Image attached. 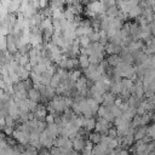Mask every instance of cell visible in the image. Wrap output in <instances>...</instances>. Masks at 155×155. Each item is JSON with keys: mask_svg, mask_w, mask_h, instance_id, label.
<instances>
[{"mask_svg": "<svg viewBox=\"0 0 155 155\" xmlns=\"http://www.w3.org/2000/svg\"><path fill=\"white\" fill-rule=\"evenodd\" d=\"M110 127V122L107 121L103 117H98L97 121H96V126H94V131L101 133V134H107L108 130Z\"/></svg>", "mask_w": 155, "mask_h": 155, "instance_id": "6da1fadb", "label": "cell"}, {"mask_svg": "<svg viewBox=\"0 0 155 155\" xmlns=\"http://www.w3.org/2000/svg\"><path fill=\"white\" fill-rule=\"evenodd\" d=\"M29 134H30V133L23 132V131H21V130L17 128V130L13 131L12 137L17 140V143H19V144H22V145H25V144L29 143Z\"/></svg>", "mask_w": 155, "mask_h": 155, "instance_id": "7a4b0ae2", "label": "cell"}, {"mask_svg": "<svg viewBox=\"0 0 155 155\" xmlns=\"http://www.w3.org/2000/svg\"><path fill=\"white\" fill-rule=\"evenodd\" d=\"M71 140H73V149H75L76 151H82L84 150L85 144H86V140L82 138V136L76 134Z\"/></svg>", "mask_w": 155, "mask_h": 155, "instance_id": "3957f363", "label": "cell"}, {"mask_svg": "<svg viewBox=\"0 0 155 155\" xmlns=\"http://www.w3.org/2000/svg\"><path fill=\"white\" fill-rule=\"evenodd\" d=\"M27 97H28L30 101L36 102V103H40V101H41V93L39 92V90H38L36 87H31L30 90H28Z\"/></svg>", "mask_w": 155, "mask_h": 155, "instance_id": "277c9868", "label": "cell"}, {"mask_svg": "<svg viewBox=\"0 0 155 155\" xmlns=\"http://www.w3.org/2000/svg\"><path fill=\"white\" fill-rule=\"evenodd\" d=\"M108 147L103 143H98V144H94L93 145V149H92V154L93 155H107V151H108Z\"/></svg>", "mask_w": 155, "mask_h": 155, "instance_id": "5b68a950", "label": "cell"}, {"mask_svg": "<svg viewBox=\"0 0 155 155\" xmlns=\"http://www.w3.org/2000/svg\"><path fill=\"white\" fill-rule=\"evenodd\" d=\"M115 99H116V97H115V94H113L111 92H105L104 94H103V105H105V107H111V105H114L115 104Z\"/></svg>", "mask_w": 155, "mask_h": 155, "instance_id": "8992f818", "label": "cell"}, {"mask_svg": "<svg viewBox=\"0 0 155 155\" xmlns=\"http://www.w3.org/2000/svg\"><path fill=\"white\" fill-rule=\"evenodd\" d=\"M107 62H108L109 65H111V67H116V65H119V64L122 62V58H121L120 54H117V53H113V54H109V56H108Z\"/></svg>", "mask_w": 155, "mask_h": 155, "instance_id": "52a82bcc", "label": "cell"}, {"mask_svg": "<svg viewBox=\"0 0 155 155\" xmlns=\"http://www.w3.org/2000/svg\"><path fill=\"white\" fill-rule=\"evenodd\" d=\"M94 126H96V120H94V117H85V116H84V125H82V127H84L87 132L93 131V130H94Z\"/></svg>", "mask_w": 155, "mask_h": 155, "instance_id": "ba28073f", "label": "cell"}, {"mask_svg": "<svg viewBox=\"0 0 155 155\" xmlns=\"http://www.w3.org/2000/svg\"><path fill=\"white\" fill-rule=\"evenodd\" d=\"M147 128H148V127H145V126H139V127L134 128V132H133L134 140L143 139V138L147 136Z\"/></svg>", "mask_w": 155, "mask_h": 155, "instance_id": "9c48e42d", "label": "cell"}, {"mask_svg": "<svg viewBox=\"0 0 155 155\" xmlns=\"http://www.w3.org/2000/svg\"><path fill=\"white\" fill-rule=\"evenodd\" d=\"M78 58H79L80 68H82V70L86 69V68L90 65V61H88V56H87V54H82V53H80Z\"/></svg>", "mask_w": 155, "mask_h": 155, "instance_id": "30bf717a", "label": "cell"}, {"mask_svg": "<svg viewBox=\"0 0 155 155\" xmlns=\"http://www.w3.org/2000/svg\"><path fill=\"white\" fill-rule=\"evenodd\" d=\"M101 138H102V134L98 133V132H96V131L94 132H91L88 134V140L92 142L93 144H98L101 142Z\"/></svg>", "mask_w": 155, "mask_h": 155, "instance_id": "8fae6325", "label": "cell"}, {"mask_svg": "<svg viewBox=\"0 0 155 155\" xmlns=\"http://www.w3.org/2000/svg\"><path fill=\"white\" fill-rule=\"evenodd\" d=\"M78 40H79L80 47H87V46L91 44V40H90L88 35H81V36H78Z\"/></svg>", "mask_w": 155, "mask_h": 155, "instance_id": "7c38bea8", "label": "cell"}, {"mask_svg": "<svg viewBox=\"0 0 155 155\" xmlns=\"http://www.w3.org/2000/svg\"><path fill=\"white\" fill-rule=\"evenodd\" d=\"M147 136L150 139H155V124H153L151 126H149L147 128Z\"/></svg>", "mask_w": 155, "mask_h": 155, "instance_id": "4fadbf2b", "label": "cell"}, {"mask_svg": "<svg viewBox=\"0 0 155 155\" xmlns=\"http://www.w3.org/2000/svg\"><path fill=\"white\" fill-rule=\"evenodd\" d=\"M107 134H108V136H109L110 138H117V137H119L116 127H109V130H108Z\"/></svg>", "mask_w": 155, "mask_h": 155, "instance_id": "5bb4252c", "label": "cell"}, {"mask_svg": "<svg viewBox=\"0 0 155 155\" xmlns=\"http://www.w3.org/2000/svg\"><path fill=\"white\" fill-rule=\"evenodd\" d=\"M7 147H8V144H7V139H6V138H0V150L6 149Z\"/></svg>", "mask_w": 155, "mask_h": 155, "instance_id": "9a60e30c", "label": "cell"}, {"mask_svg": "<svg viewBox=\"0 0 155 155\" xmlns=\"http://www.w3.org/2000/svg\"><path fill=\"white\" fill-rule=\"evenodd\" d=\"M39 155H51V151L46 148H42V149H39Z\"/></svg>", "mask_w": 155, "mask_h": 155, "instance_id": "2e32d148", "label": "cell"}, {"mask_svg": "<svg viewBox=\"0 0 155 155\" xmlns=\"http://www.w3.org/2000/svg\"><path fill=\"white\" fill-rule=\"evenodd\" d=\"M69 155H79V151H76L75 149H70L69 150Z\"/></svg>", "mask_w": 155, "mask_h": 155, "instance_id": "e0dca14e", "label": "cell"}]
</instances>
